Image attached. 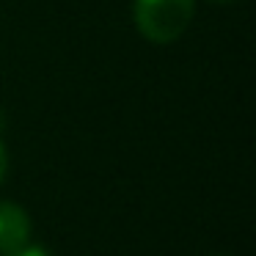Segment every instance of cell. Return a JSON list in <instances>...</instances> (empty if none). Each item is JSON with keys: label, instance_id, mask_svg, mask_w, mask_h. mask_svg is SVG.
Here are the masks:
<instances>
[{"label": "cell", "instance_id": "cell-4", "mask_svg": "<svg viewBox=\"0 0 256 256\" xmlns=\"http://www.w3.org/2000/svg\"><path fill=\"white\" fill-rule=\"evenodd\" d=\"M6 174H8V152L3 146V140H0V184L6 182Z\"/></svg>", "mask_w": 256, "mask_h": 256}, {"label": "cell", "instance_id": "cell-1", "mask_svg": "<svg viewBox=\"0 0 256 256\" xmlns=\"http://www.w3.org/2000/svg\"><path fill=\"white\" fill-rule=\"evenodd\" d=\"M196 14V0H135L132 20L144 39L154 44L176 42Z\"/></svg>", "mask_w": 256, "mask_h": 256}, {"label": "cell", "instance_id": "cell-5", "mask_svg": "<svg viewBox=\"0 0 256 256\" xmlns=\"http://www.w3.org/2000/svg\"><path fill=\"white\" fill-rule=\"evenodd\" d=\"M215 3H228V0H215Z\"/></svg>", "mask_w": 256, "mask_h": 256}, {"label": "cell", "instance_id": "cell-2", "mask_svg": "<svg viewBox=\"0 0 256 256\" xmlns=\"http://www.w3.org/2000/svg\"><path fill=\"white\" fill-rule=\"evenodd\" d=\"M30 240V218L20 204L0 201V254L17 250Z\"/></svg>", "mask_w": 256, "mask_h": 256}, {"label": "cell", "instance_id": "cell-3", "mask_svg": "<svg viewBox=\"0 0 256 256\" xmlns=\"http://www.w3.org/2000/svg\"><path fill=\"white\" fill-rule=\"evenodd\" d=\"M0 256H47V250L39 248V245H22V248L8 250V254H0Z\"/></svg>", "mask_w": 256, "mask_h": 256}]
</instances>
